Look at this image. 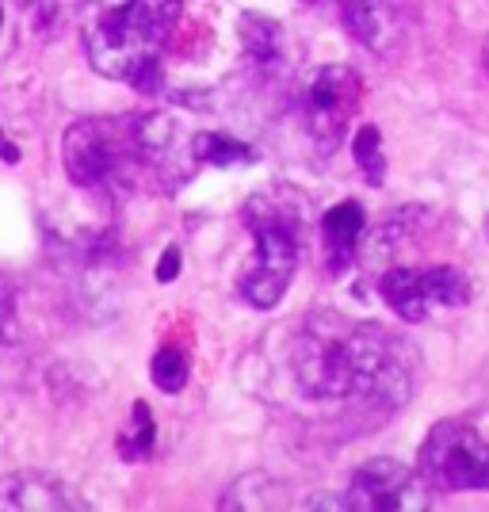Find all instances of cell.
I'll return each mask as SVG.
<instances>
[{
    "label": "cell",
    "mask_w": 489,
    "mask_h": 512,
    "mask_svg": "<svg viewBox=\"0 0 489 512\" xmlns=\"http://www.w3.org/2000/svg\"><path fill=\"white\" fill-rule=\"evenodd\" d=\"M291 371L306 398L383 417L417 390V352L375 321H352L337 310L306 314L291 344Z\"/></svg>",
    "instance_id": "cell-1"
},
{
    "label": "cell",
    "mask_w": 489,
    "mask_h": 512,
    "mask_svg": "<svg viewBox=\"0 0 489 512\" xmlns=\"http://www.w3.org/2000/svg\"><path fill=\"white\" fill-rule=\"evenodd\" d=\"M77 27L92 69L107 81H127L142 92H157L161 81V39L149 0H81Z\"/></svg>",
    "instance_id": "cell-2"
},
{
    "label": "cell",
    "mask_w": 489,
    "mask_h": 512,
    "mask_svg": "<svg viewBox=\"0 0 489 512\" xmlns=\"http://www.w3.org/2000/svg\"><path fill=\"white\" fill-rule=\"evenodd\" d=\"M65 172L77 188L104 195H123L149 169L142 115L123 119H81L65 130L62 142Z\"/></svg>",
    "instance_id": "cell-3"
},
{
    "label": "cell",
    "mask_w": 489,
    "mask_h": 512,
    "mask_svg": "<svg viewBox=\"0 0 489 512\" xmlns=\"http://www.w3.org/2000/svg\"><path fill=\"white\" fill-rule=\"evenodd\" d=\"M249 222H253L256 253L237 279V291L256 310H272V306H279L283 291L291 287V279L298 272L302 214H298V203H291V199L276 203L272 195H256L249 203Z\"/></svg>",
    "instance_id": "cell-4"
},
{
    "label": "cell",
    "mask_w": 489,
    "mask_h": 512,
    "mask_svg": "<svg viewBox=\"0 0 489 512\" xmlns=\"http://www.w3.org/2000/svg\"><path fill=\"white\" fill-rule=\"evenodd\" d=\"M421 474L432 490H489V413L447 417L421 444Z\"/></svg>",
    "instance_id": "cell-5"
},
{
    "label": "cell",
    "mask_w": 489,
    "mask_h": 512,
    "mask_svg": "<svg viewBox=\"0 0 489 512\" xmlns=\"http://www.w3.org/2000/svg\"><path fill=\"white\" fill-rule=\"evenodd\" d=\"M386 306L402 321L417 325V321L432 318L436 310H451V306H467L470 302V279L451 268V264H432V268H390L379 279Z\"/></svg>",
    "instance_id": "cell-6"
},
{
    "label": "cell",
    "mask_w": 489,
    "mask_h": 512,
    "mask_svg": "<svg viewBox=\"0 0 489 512\" xmlns=\"http://www.w3.org/2000/svg\"><path fill=\"white\" fill-rule=\"evenodd\" d=\"M360 100V73L348 69V65H325L306 81L302 115H306V130H310V138H314V146L321 153H333L344 142Z\"/></svg>",
    "instance_id": "cell-7"
},
{
    "label": "cell",
    "mask_w": 489,
    "mask_h": 512,
    "mask_svg": "<svg viewBox=\"0 0 489 512\" xmlns=\"http://www.w3.org/2000/svg\"><path fill=\"white\" fill-rule=\"evenodd\" d=\"M348 509H428L432 505V486L425 474H413L394 459H371L363 463L344 493Z\"/></svg>",
    "instance_id": "cell-8"
},
{
    "label": "cell",
    "mask_w": 489,
    "mask_h": 512,
    "mask_svg": "<svg viewBox=\"0 0 489 512\" xmlns=\"http://www.w3.org/2000/svg\"><path fill=\"white\" fill-rule=\"evenodd\" d=\"M363 222H367V214H363L356 199H344V203L325 211V218H321V245H325L329 276H344L352 268L363 237Z\"/></svg>",
    "instance_id": "cell-9"
},
{
    "label": "cell",
    "mask_w": 489,
    "mask_h": 512,
    "mask_svg": "<svg viewBox=\"0 0 489 512\" xmlns=\"http://www.w3.org/2000/svg\"><path fill=\"white\" fill-rule=\"evenodd\" d=\"M0 509H81V497L65 490L54 474L20 470L0 482Z\"/></svg>",
    "instance_id": "cell-10"
},
{
    "label": "cell",
    "mask_w": 489,
    "mask_h": 512,
    "mask_svg": "<svg viewBox=\"0 0 489 512\" xmlns=\"http://www.w3.org/2000/svg\"><path fill=\"white\" fill-rule=\"evenodd\" d=\"M241 46L249 54V62L260 69H276L283 62V27L272 16H256L245 12L241 16Z\"/></svg>",
    "instance_id": "cell-11"
},
{
    "label": "cell",
    "mask_w": 489,
    "mask_h": 512,
    "mask_svg": "<svg viewBox=\"0 0 489 512\" xmlns=\"http://www.w3.org/2000/svg\"><path fill=\"white\" fill-rule=\"evenodd\" d=\"M192 161L211 169H245V165H256V150L230 134H195Z\"/></svg>",
    "instance_id": "cell-12"
},
{
    "label": "cell",
    "mask_w": 489,
    "mask_h": 512,
    "mask_svg": "<svg viewBox=\"0 0 489 512\" xmlns=\"http://www.w3.org/2000/svg\"><path fill=\"white\" fill-rule=\"evenodd\" d=\"M341 16L348 35L363 43L367 50L383 43V27H386V12L383 0H341Z\"/></svg>",
    "instance_id": "cell-13"
},
{
    "label": "cell",
    "mask_w": 489,
    "mask_h": 512,
    "mask_svg": "<svg viewBox=\"0 0 489 512\" xmlns=\"http://www.w3.org/2000/svg\"><path fill=\"white\" fill-rule=\"evenodd\" d=\"M157 444V425H153V413H149L146 402H134L130 409V425L123 428L119 436V455L138 463V459H149V451Z\"/></svg>",
    "instance_id": "cell-14"
},
{
    "label": "cell",
    "mask_w": 489,
    "mask_h": 512,
    "mask_svg": "<svg viewBox=\"0 0 489 512\" xmlns=\"http://www.w3.org/2000/svg\"><path fill=\"white\" fill-rule=\"evenodd\" d=\"M352 157H356V165H360L363 180L371 184V188H383L386 180V157H383V138H379V127H360V134L352 138Z\"/></svg>",
    "instance_id": "cell-15"
},
{
    "label": "cell",
    "mask_w": 489,
    "mask_h": 512,
    "mask_svg": "<svg viewBox=\"0 0 489 512\" xmlns=\"http://www.w3.org/2000/svg\"><path fill=\"white\" fill-rule=\"evenodd\" d=\"M149 375H153L157 390H165V394H180V390L188 386L192 367H188V356H184L176 344H165V348L153 356V363H149Z\"/></svg>",
    "instance_id": "cell-16"
},
{
    "label": "cell",
    "mask_w": 489,
    "mask_h": 512,
    "mask_svg": "<svg viewBox=\"0 0 489 512\" xmlns=\"http://www.w3.org/2000/svg\"><path fill=\"white\" fill-rule=\"evenodd\" d=\"M12 325H16V302H12V291H8V283L0 279V341L12 333Z\"/></svg>",
    "instance_id": "cell-17"
},
{
    "label": "cell",
    "mask_w": 489,
    "mask_h": 512,
    "mask_svg": "<svg viewBox=\"0 0 489 512\" xmlns=\"http://www.w3.org/2000/svg\"><path fill=\"white\" fill-rule=\"evenodd\" d=\"M149 8H153V16H157V23L169 31L172 23L180 20V12H184V0H149Z\"/></svg>",
    "instance_id": "cell-18"
},
{
    "label": "cell",
    "mask_w": 489,
    "mask_h": 512,
    "mask_svg": "<svg viewBox=\"0 0 489 512\" xmlns=\"http://www.w3.org/2000/svg\"><path fill=\"white\" fill-rule=\"evenodd\" d=\"M180 276V249H165L161 253V268H157V279L169 283V279Z\"/></svg>",
    "instance_id": "cell-19"
},
{
    "label": "cell",
    "mask_w": 489,
    "mask_h": 512,
    "mask_svg": "<svg viewBox=\"0 0 489 512\" xmlns=\"http://www.w3.org/2000/svg\"><path fill=\"white\" fill-rule=\"evenodd\" d=\"M486 69H489V39H486Z\"/></svg>",
    "instance_id": "cell-20"
},
{
    "label": "cell",
    "mask_w": 489,
    "mask_h": 512,
    "mask_svg": "<svg viewBox=\"0 0 489 512\" xmlns=\"http://www.w3.org/2000/svg\"><path fill=\"white\" fill-rule=\"evenodd\" d=\"M0 23H4V12H0Z\"/></svg>",
    "instance_id": "cell-21"
}]
</instances>
